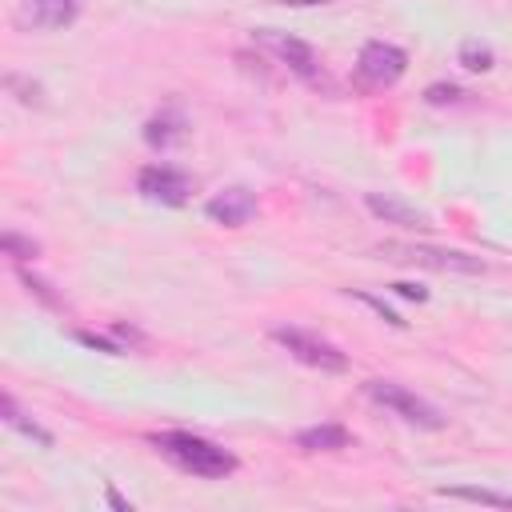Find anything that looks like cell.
Segmentation results:
<instances>
[{"instance_id": "30bf717a", "label": "cell", "mask_w": 512, "mask_h": 512, "mask_svg": "<svg viewBox=\"0 0 512 512\" xmlns=\"http://www.w3.org/2000/svg\"><path fill=\"white\" fill-rule=\"evenodd\" d=\"M76 12H80V0H28L20 8V24L52 32V28H68Z\"/></svg>"}, {"instance_id": "52a82bcc", "label": "cell", "mask_w": 512, "mask_h": 512, "mask_svg": "<svg viewBox=\"0 0 512 512\" xmlns=\"http://www.w3.org/2000/svg\"><path fill=\"white\" fill-rule=\"evenodd\" d=\"M136 188H140V196H148L156 204H184L192 192V180H188V172H180L172 164H148V168H140Z\"/></svg>"}, {"instance_id": "e0dca14e", "label": "cell", "mask_w": 512, "mask_h": 512, "mask_svg": "<svg viewBox=\"0 0 512 512\" xmlns=\"http://www.w3.org/2000/svg\"><path fill=\"white\" fill-rule=\"evenodd\" d=\"M460 96H464V92H460L456 84H432V88L424 92L428 104H452V100H460Z\"/></svg>"}, {"instance_id": "8fae6325", "label": "cell", "mask_w": 512, "mask_h": 512, "mask_svg": "<svg viewBox=\"0 0 512 512\" xmlns=\"http://www.w3.org/2000/svg\"><path fill=\"white\" fill-rule=\"evenodd\" d=\"M184 132H188V120H184V112H180L176 104L160 108V112L144 124V140H148L152 148H172V144L184 140Z\"/></svg>"}, {"instance_id": "7c38bea8", "label": "cell", "mask_w": 512, "mask_h": 512, "mask_svg": "<svg viewBox=\"0 0 512 512\" xmlns=\"http://www.w3.org/2000/svg\"><path fill=\"white\" fill-rule=\"evenodd\" d=\"M296 444H300L304 452H336V448H348L352 436H348V428H340V424H312V428L296 432Z\"/></svg>"}, {"instance_id": "8992f818", "label": "cell", "mask_w": 512, "mask_h": 512, "mask_svg": "<svg viewBox=\"0 0 512 512\" xmlns=\"http://www.w3.org/2000/svg\"><path fill=\"white\" fill-rule=\"evenodd\" d=\"M252 40L264 44L276 60H284L296 76H304V80H316L320 76V60H316V52L304 40H296L288 32H276V28H260V32H252Z\"/></svg>"}, {"instance_id": "5bb4252c", "label": "cell", "mask_w": 512, "mask_h": 512, "mask_svg": "<svg viewBox=\"0 0 512 512\" xmlns=\"http://www.w3.org/2000/svg\"><path fill=\"white\" fill-rule=\"evenodd\" d=\"M440 496H452V500H472V504H496V508H512V496L492 492V488H472V484H460V488H440Z\"/></svg>"}, {"instance_id": "5b68a950", "label": "cell", "mask_w": 512, "mask_h": 512, "mask_svg": "<svg viewBox=\"0 0 512 512\" xmlns=\"http://www.w3.org/2000/svg\"><path fill=\"white\" fill-rule=\"evenodd\" d=\"M380 252L396 256V260H408V264H420V268H436V272H484V264L468 252H456V248H432V244H400V240H388Z\"/></svg>"}, {"instance_id": "9a60e30c", "label": "cell", "mask_w": 512, "mask_h": 512, "mask_svg": "<svg viewBox=\"0 0 512 512\" xmlns=\"http://www.w3.org/2000/svg\"><path fill=\"white\" fill-rule=\"evenodd\" d=\"M492 48L488 44H480V40H464L460 44V64L468 68V72H488L492 68Z\"/></svg>"}, {"instance_id": "9c48e42d", "label": "cell", "mask_w": 512, "mask_h": 512, "mask_svg": "<svg viewBox=\"0 0 512 512\" xmlns=\"http://www.w3.org/2000/svg\"><path fill=\"white\" fill-rule=\"evenodd\" d=\"M364 204H368V212L380 216L384 224H400V228H428V224H432L428 212H420L416 204H404V200L392 196V192H368Z\"/></svg>"}, {"instance_id": "2e32d148", "label": "cell", "mask_w": 512, "mask_h": 512, "mask_svg": "<svg viewBox=\"0 0 512 512\" xmlns=\"http://www.w3.org/2000/svg\"><path fill=\"white\" fill-rule=\"evenodd\" d=\"M4 252H8V256H16V260H32L40 248H36V240H24L20 232H12V228H8V232H4Z\"/></svg>"}, {"instance_id": "ba28073f", "label": "cell", "mask_w": 512, "mask_h": 512, "mask_svg": "<svg viewBox=\"0 0 512 512\" xmlns=\"http://www.w3.org/2000/svg\"><path fill=\"white\" fill-rule=\"evenodd\" d=\"M204 216L224 224V228H240V224H248L256 216V196L248 188H224L204 204Z\"/></svg>"}, {"instance_id": "277c9868", "label": "cell", "mask_w": 512, "mask_h": 512, "mask_svg": "<svg viewBox=\"0 0 512 512\" xmlns=\"http://www.w3.org/2000/svg\"><path fill=\"white\" fill-rule=\"evenodd\" d=\"M404 68H408V52L396 48V44H388V40H368V44L360 48V56H356V72H360V80L372 84V88L396 84V80L404 76Z\"/></svg>"}, {"instance_id": "6da1fadb", "label": "cell", "mask_w": 512, "mask_h": 512, "mask_svg": "<svg viewBox=\"0 0 512 512\" xmlns=\"http://www.w3.org/2000/svg\"><path fill=\"white\" fill-rule=\"evenodd\" d=\"M152 444H156V448H160L176 468H184V472H192V476L220 480V476L236 472V456H232V452H224L220 444H212V440L196 436V432H156V436H152Z\"/></svg>"}, {"instance_id": "d6986e66", "label": "cell", "mask_w": 512, "mask_h": 512, "mask_svg": "<svg viewBox=\"0 0 512 512\" xmlns=\"http://www.w3.org/2000/svg\"><path fill=\"white\" fill-rule=\"evenodd\" d=\"M104 500H108V504H112V508H120V512H128V508H132V504H128V500H124V496H120V492H116V488H112V484H108V488H104Z\"/></svg>"}, {"instance_id": "4fadbf2b", "label": "cell", "mask_w": 512, "mask_h": 512, "mask_svg": "<svg viewBox=\"0 0 512 512\" xmlns=\"http://www.w3.org/2000/svg\"><path fill=\"white\" fill-rule=\"evenodd\" d=\"M0 412H4V424H8V428H16V432L32 436V440H36V444H44V448L52 444V436H48V432H44L36 420H28V416L16 408V400H12V396H4V400H0Z\"/></svg>"}, {"instance_id": "7a4b0ae2", "label": "cell", "mask_w": 512, "mask_h": 512, "mask_svg": "<svg viewBox=\"0 0 512 512\" xmlns=\"http://www.w3.org/2000/svg\"><path fill=\"white\" fill-rule=\"evenodd\" d=\"M272 340H276L288 356H296L300 364H308V368H316V372H344V368H348V356H344L336 344H328V340H320V336H312V332H304V328L276 324V328H272Z\"/></svg>"}, {"instance_id": "3957f363", "label": "cell", "mask_w": 512, "mask_h": 512, "mask_svg": "<svg viewBox=\"0 0 512 512\" xmlns=\"http://www.w3.org/2000/svg\"><path fill=\"white\" fill-rule=\"evenodd\" d=\"M364 392H368L380 408L396 412L400 420H408V424H416V428H440V424H444V416H440L424 396L408 392L404 384H392V380H368Z\"/></svg>"}, {"instance_id": "ffe728a7", "label": "cell", "mask_w": 512, "mask_h": 512, "mask_svg": "<svg viewBox=\"0 0 512 512\" xmlns=\"http://www.w3.org/2000/svg\"><path fill=\"white\" fill-rule=\"evenodd\" d=\"M396 292H400V296H408V300H424V296H428V292H424V288H416V284H396Z\"/></svg>"}, {"instance_id": "ac0fdd59", "label": "cell", "mask_w": 512, "mask_h": 512, "mask_svg": "<svg viewBox=\"0 0 512 512\" xmlns=\"http://www.w3.org/2000/svg\"><path fill=\"white\" fill-rule=\"evenodd\" d=\"M356 300H364V304H368V308H376V312H380V316H384V320H388V324H396V328H400V324H404V320H400V316H396V312H392V308H388V304H384V300H376V296H368V292H356Z\"/></svg>"}, {"instance_id": "44dd1931", "label": "cell", "mask_w": 512, "mask_h": 512, "mask_svg": "<svg viewBox=\"0 0 512 512\" xmlns=\"http://www.w3.org/2000/svg\"><path fill=\"white\" fill-rule=\"evenodd\" d=\"M276 4H292V8H312V4H332V0H276Z\"/></svg>"}]
</instances>
